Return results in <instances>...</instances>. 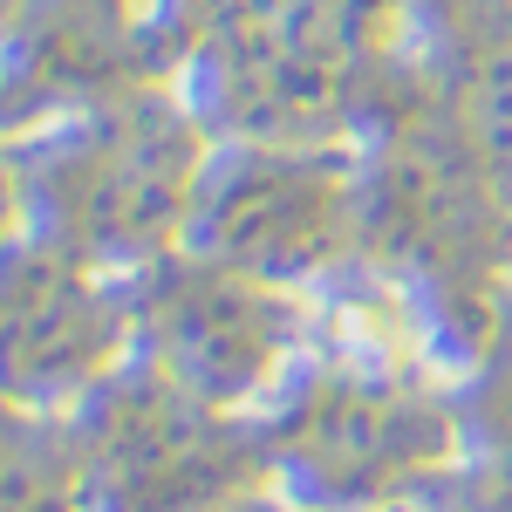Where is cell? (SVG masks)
Returning <instances> with one entry per match:
<instances>
[{"label": "cell", "instance_id": "cell-8", "mask_svg": "<svg viewBox=\"0 0 512 512\" xmlns=\"http://www.w3.org/2000/svg\"><path fill=\"white\" fill-rule=\"evenodd\" d=\"M485 431L499 437V451L512 458V335L492 355V383H485Z\"/></svg>", "mask_w": 512, "mask_h": 512}, {"label": "cell", "instance_id": "cell-6", "mask_svg": "<svg viewBox=\"0 0 512 512\" xmlns=\"http://www.w3.org/2000/svg\"><path fill=\"white\" fill-rule=\"evenodd\" d=\"M82 472L69 431H48L21 410H0V512H76Z\"/></svg>", "mask_w": 512, "mask_h": 512}, {"label": "cell", "instance_id": "cell-7", "mask_svg": "<svg viewBox=\"0 0 512 512\" xmlns=\"http://www.w3.org/2000/svg\"><path fill=\"white\" fill-rule=\"evenodd\" d=\"M437 512H512V458L485 465V472H465L437 499Z\"/></svg>", "mask_w": 512, "mask_h": 512}, {"label": "cell", "instance_id": "cell-3", "mask_svg": "<svg viewBox=\"0 0 512 512\" xmlns=\"http://www.w3.org/2000/svg\"><path fill=\"white\" fill-rule=\"evenodd\" d=\"M144 342H151V369L171 376L178 390L205 396V403H233V396L260 390L287 355L294 315L280 308L260 280L233 274V267H178L164 274L144 301Z\"/></svg>", "mask_w": 512, "mask_h": 512}, {"label": "cell", "instance_id": "cell-9", "mask_svg": "<svg viewBox=\"0 0 512 512\" xmlns=\"http://www.w3.org/2000/svg\"><path fill=\"white\" fill-rule=\"evenodd\" d=\"M219 512H280V506H253V499H233V506H219Z\"/></svg>", "mask_w": 512, "mask_h": 512}, {"label": "cell", "instance_id": "cell-1", "mask_svg": "<svg viewBox=\"0 0 512 512\" xmlns=\"http://www.w3.org/2000/svg\"><path fill=\"white\" fill-rule=\"evenodd\" d=\"M82 506L96 512H219L246 499L260 444L171 376H123L69 431Z\"/></svg>", "mask_w": 512, "mask_h": 512}, {"label": "cell", "instance_id": "cell-2", "mask_svg": "<svg viewBox=\"0 0 512 512\" xmlns=\"http://www.w3.org/2000/svg\"><path fill=\"white\" fill-rule=\"evenodd\" d=\"M458 451L451 417L417 390H396L376 376H321L280 417L274 458L301 492L335 506H383L396 492H417Z\"/></svg>", "mask_w": 512, "mask_h": 512}, {"label": "cell", "instance_id": "cell-4", "mask_svg": "<svg viewBox=\"0 0 512 512\" xmlns=\"http://www.w3.org/2000/svg\"><path fill=\"white\" fill-rule=\"evenodd\" d=\"M349 233V192L321 164H260L239 171L205 212V260L246 280H280L321 267Z\"/></svg>", "mask_w": 512, "mask_h": 512}, {"label": "cell", "instance_id": "cell-5", "mask_svg": "<svg viewBox=\"0 0 512 512\" xmlns=\"http://www.w3.org/2000/svg\"><path fill=\"white\" fill-rule=\"evenodd\" d=\"M117 349V315L62 260H21L0 274V390H76Z\"/></svg>", "mask_w": 512, "mask_h": 512}]
</instances>
